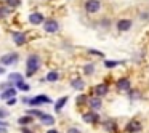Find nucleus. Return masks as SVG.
<instances>
[{
  "instance_id": "1",
  "label": "nucleus",
  "mask_w": 149,
  "mask_h": 133,
  "mask_svg": "<svg viewBox=\"0 0 149 133\" xmlns=\"http://www.w3.org/2000/svg\"><path fill=\"white\" fill-rule=\"evenodd\" d=\"M39 66H40V59H39V56L37 55H31L29 56V59H27V75H34L37 72V69H39Z\"/></svg>"
},
{
  "instance_id": "2",
  "label": "nucleus",
  "mask_w": 149,
  "mask_h": 133,
  "mask_svg": "<svg viewBox=\"0 0 149 133\" xmlns=\"http://www.w3.org/2000/svg\"><path fill=\"white\" fill-rule=\"evenodd\" d=\"M18 59V53H8V55H3L2 56V59H0V63L3 66H11L15 64Z\"/></svg>"
},
{
  "instance_id": "3",
  "label": "nucleus",
  "mask_w": 149,
  "mask_h": 133,
  "mask_svg": "<svg viewBox=\"0 0 149 133\" xmlns=\"http://www.w3.org/2000/svg\"><path fill=\"white\" fill-rule=\"evenodd\" d=\"M100 8H101V3L98 0H88L87 3H85V10H87L88 13H96Z\"/></svg>"
},
{
  "instance_id": "4",
  "label": "nucleus",
  "mask_w": 149,
  "mask_h": 133,
  "mask_svg": "<svg viewBox=\"0 0 149 133\" xmlns=\"http://www.w3.org/2000/svg\"><path fill=\"white\" fill-rule=\"evenodd\" d=\"M27 103L31 104V106H37V104H43V103H50V98L47 96V95H39V96L32 98V100H27Z\"/></svg>"
},
{
  "instance_id": "5",
  "label": "nucleus",
  "mask_w": 149,
  "mask_h": 133,
  "mask_svg": "<svg viewBox=\"0 0 149 133\" xmlns=\"http://www.w3.org/2000/svg\"><path fill=\"white\" fill-rule=\"evenodd\" d=\"M58 23H56L55 19H47L45 23H43V29L47 31V32H56L58 31Z\"/></svg>"
},
{
  "instance_id": "6",
  "label": "nucleus",
  "mask_w": 149,
  "mask_h": 133,
  "mask_svg": "<svg viewBox=\"0 0 149 133\" xmlns=\"http://www.w3.org/2000/svg\"><path fill=\"white\" fill-rule=\"evenodd\" d=\"M84 120L87 123H95L100 120V117H98L96 112H87V114H84Z\"/></svg>"
},
{
  "instance_id": "7",
  "label": "nucleus",
  "mask_w": 149,
  "mask_h": 133,
  "mask_svg": "<svg viewBox=\"0 0 149 133\" xmlns=\"http://www.w3.org/2000/svg\"><path fill=\"white\" fill-rule=\"evenodd\" d=\"M13 42L16 43V45H24V43H26V36H24L23 32H15L13 34Z\"/></svg>"
},
{
  "instance_id": "8",
  "label": "nucleus",
  "mask_w": 149,
  "mask_h": 133,
  "mask_svg": "<svg viewBox=\"0 0 149 133\" xmlns=\"http://www.w3.org/2000/svg\"><path fill=\"white\" fill-rule=\"evenodd\" d=\"M130 27H132V21L130 19H120L119 23H117V29L122 31V32L123 31H128Z\"/></svg>"
},
{
  "instance_id": "9",
  "label": "nucleus",
  "mask_w": 149,
  "mask_h": 133,
  "mask_svg": "<svg viewBox=\"0 0 149 133\" xmlns=\"http://www.w3.org/2000/svg\"><path fill=\"white\" fill-rule=\"evenodd\" d=\"M139 130H141V123L136 122V120H133V122H130L128 125H127V132H130V133L139 132Z\"/></svg>"
},
{
  "instance_id": "10",
  "label": "nucleus",
  "mask_w": 149,
  "mask_h": 133,
  "mask_svg": "<svg viewBox=\"0 0 149 133\" xmlns=\"http://www.w3.org/2000/svg\"><path fill=\"white\" fill-rule=\"evenodd\" d=\"M117 88H119L120 91L130 90V80H128V79H120V80L117 82Z\"/></svg>"
},
{
  "instance_id": "11",
  "label": "nucleus",
  "mask_w": 149,
  "mask_h": 133,
  "mask_svg": "<svg viewBox=\"0 0 149 133\" xmlns=\"http://www.w3.org/2000/svg\"><path fill=\"white\" fill-rule=\"evenodd\" d=\"M16 96V90L15 88H3V93H2V98L3 100H10V98H15Z\"/></svg>"
},
{
  "instance_id": "12",
  "label": "nucleus",
  "mask_w": 149,
  "mask_h": 133,
  "mask_svg": "<svg viewBox=\"0 0 149 133\" xmlns=\"http://www.w3.org/2000/svg\"><path fill=\"white\" fill-rule=\"evenodd\" d=\"M29 21L32 24H40V23H43V15L42 13H32L29 16Z\"/></svg>"
},
{
  "instance_id": "13",
  "label": "nucleus",
  "mask_w": 149,
  "mask_h": 133,
  "mask_svg": "<svg viewBox=\"0 0 149 133\" xmlns=\"http://www.w3.org/2000/svg\"><path fill=\"white\" fill-rule=\"evenodd\" d=\"M95 93H96V96H104V95L107 93V85L100 84L96 88H95Z\"/></svg>"
},
{
  "instance_id": "14",
  "label": "nucleus",
  "mask_w": 149,
  "mask_h": 133,
  "mask_svg": "<svg viewBox=\"0 0 149 133\" xmlns=\"http://www.w3.org/2000/svg\"><path fill=\"white\" fill-rule=\"evenodd\" d=\"M39 119L42 120V123H45V125H53V123H55V119H53V116H48V114H42Z\"/></svg>"
},
{
  "instance_id": "15",
  "label": "nucleus",
  "mask_w": 149,
  "mask_h": 133,
  "mask_svg": "<svg viewBox=\"0 0 149 133\" xmlns=\"http://www.w3.org/2000/svg\"><path fill=\"white\" fill-rule=\"evenodd\" d=\"M66 101H68V96H63V98H59V100L55 103V111H61L63 107H64Z\"/></svg>"
},
{
  "instance_id": "16",
  "label": "nucleus",
  "mask_w": 149,
  "mask_h": 133,
  "mask_svg": "<svg viewBox=\"0 0 149 133\" xmlns=\"http://www.w3.org/2000/svg\"><path fill=\"white\" fill-rule=\"evenodd\" d=\"M88 104L91 106V109H100L101 107V100L100 98H91V100L88 101Z\"/></svg>"
},
{
  "instance_id": "17",
  "label": "nucleus",
  "mask_w": 149,
  "mask_h": 133,
  "mask_svg": "<svg viewBox=\"0 0 149 133\" xmlns=\"http://www.w3.org/2000/svg\"><path fill=\"white\" fill-rule=\"evenodd\" d=\"M34 117L32 116H24V117H19L18 119V123H21V125H27V123H32Z\"/></svg>"
},
{
  "instance_id": "18",
  "label": "nucleus",
  "mask_w": 149,
  "mask_h": 133,
  "mask_svg": "<svg viewBox=\"0 0 149 133\" xmlns=\"http://www.w3.org/2000/svg\"><path fill=\"white\" fill-rule=\"evenodd\" d=\"M84 80H82V79H74V80H72V87L75 88V90H82V88H84Z\"/></svg>"
},
{
  "instance_id": "19",
  "label": "nucleus",
  "mask_w": 149,
  "mask_h": 133,
  "mask_svg": "<svg viewBox=\"0 0 149 133\" xmlns=\"http://www.w3.org/2000/svg\"><path fill=\"white\" fill-rule=\"evenodd\" d=\"M59 79V74L56 71H52V72H48V75H47V80L48 82H56Z\"/></svg>"
},
{
  "instance_id": "20",
  "label": "nucleus",
  "mask_w": 149,
  "mask_h": 133,
  "mask_svg": "<svg viewBox=\"0 0 149 133\" xmlns=\"http://www.w3.org/2000/svg\"><path fill=\"white\" fill-rule=\"evenodd\" d=\"M19 5H21V0H7V7L15 8V7H19Z\"/></svg>"
},
{
  "instance_id": "21",
  "label": "nucleus",
  "mask_w": 149,
  "mask_h": 133,
  "mask_svg": "<svg viewBox=\"0 0 149 133\" xmlns=\"http://www.w3.org/2000/svg\"><path fill=\"white\" fill-rule=\"evenodd\" d=\"M16 85H18V88H19V90H23V91H27V90H29V85H27V84H24L23 80L16 82Z\"/></svg>"
},
{
  "instance_id": "22",
  "label": "nucleus",
  "mask_w": 149,
  "mask_h": 133,
  "mask_svg": "<svg viewBox=\"0 0 149 133\" xmlns=\"http://www.w3.org/2000/svg\"><path fill=\"white\" fill-rule=\"evenodd\" d=\"M130 98H132V100H138V98H141V93H139L138 90H132L130 91Z\"/></svg>"
},
{
  "instance_id": "23",
  "label": "nucleus",
  "mask_w": 149,
  "mask_h": 133,
  "mask_svg": "<svg viewBox=\"0 0 149 133\" xmlns=\"http://www.w3.org/2000/svg\"><path fill=\"white\" fill-rule=\"evenodd\" d=\"M8 13H10V10H8V8L0 7V18H7V16H8Z\"/></svg>"
},
{
  "instance_id": "24",
  "label": "nucleus",
  "mask_w": 149,
  "mask_h": 133,
  "mask_svg": "<svg viewBox=\"0 0 149 133\" xmlns=\"http://www.w3.org/2000/svg\"><path fill=\"white\" fill-rule=\"evenodd\" d=\"M42 111H39V109H32V111H29V116H32V117H40L42 116Z\"/></svg>"
},
{
  "instance_id": "25",
  "label": "nucleus",
  "mask_w": 149,
  "mask_h": 133,
  "mask_svg": "<svg viewBox=\"0 0 149 133\" xmlns=\"http://www.w3.org/2000/svg\"><path fill=\"white\" fill-rule=\"evenodd\" d=\"M10 80H15V82H19V80H23V77H21L19 74H11V75H10Z\"/></svg>"
},
{
  "instance_id": "26",
  "label": "nucleus",
  "mask_w": 149,
  "mask_h": 133,
  "mask_svg": "<svg viewBox=\"0 0 149 133\" xmlns=\"http://www.w3.org/2000/svg\"><path fill=\"white\" fill-rule=\"evenodd\" d=\"M93 66L91 64H88V66H85V74H91V72H93Z\"/></svg>"
},
{
  "instance_id": "27",
  "label": "nucleus",
  "mask_w": 149,
  "mask_h": 133,
  "mask_svg": "<svg viewBox=\"0 0 149 133\" xmlns=\"http://www.w3.org/2000/svg\"><path fill=\"white\" fill-rule=\"evenodd\" d=\"M104 64H106V68H114V66H117L119 63H116V61H106Z\"/></svg>"
},
{
  "instance_id": "28",
  "label": "nucleus",
  "mask_w": 149,
  "mask_h": 133,
  "mask_svg": "<svg viewBox=\"0 0 149 133\" xmlns=\"http://www.w3.org/2000/svg\"><path fill=\"white\" fill-rule=\"evenodd\" d=\"M8 116V112L5 109H2V107H0V119H2V117H7Z\"/></svg>"
},
{
  "instance_id": "29",
  "label": "nucleus",
  "mask_w": 149,
  "mask_h": 133,
  "mask_svg": "<svg viewBox=\"0 0 149 133\" xmlns=\"http://www.w3.org/2000/svg\"><path fill=\"white\" fill-rule=\"evenodd\" d=\"M90 53H91V55H96V56H104L101 52H96V50H90Z\"/></svg>"
},
{
  "instance_id": "30",
  "label": "nucleus",
  "mask_w": 149,
  "mask_h": 133,
  "mask_svg": "<svg viewBox=\"0 0 149 133\" xmlns=\"http://www.w3.org/2000/svg\"><path fill=\"white\" fill-rule=\"evenodd\" d=\"M68 133H80V132H79L77 128H69V130H68Z\"/></svg>"
},
{
  "instance_id": "31",
  "label": "nucleus",
  "mask_w": 149,
  "mask_h": 133,
  "mask_svg": "<svg viewBox=\"0 0 149 133\" xmlns=\"http://www.w3.org/2000/svg\"><path fill=\"white\" fill-rule=\"evenodd\" d=\"M77 103H79V104H80V103H85V96H79Z\"/></svg>"
},
{
  "instance_id": "32",
  "label": "nucleus",
  "mask_w": 149,
  "mask_h": 133,
  "mask_svg": "<svg viewBox=\"0 0 149 133\" xmlns=\"http://www.w3.org/2000/svg\"><path fill=\"white\" fill-rule=\"evenodd\" d=\"M8 130H7V127H0V133H7Z\"/></svg>"
},
{
  "instance_id": "33",
  "label": "nucleus",
  "mask_w": 149,
  "mask_h": 133,
  "mask_svg": "<svg viewBox=\"0 0 149 133\" xmlns=\"http://www.w3.org/2000/svg\"><path fill=\"white\" fill-rule=\"evenodd\" d=\"M47 133H59V132H58V130H48Z\"/></svg>"
},
{
  "instance_id": "34",
  "label": "nucleus",
  "mask_w": 149,
  "mask_h": 133,
  "mask_svg": "<svg viewBox=\"0 0 149 133\" xmlns=\"http://www.w3.org/2000/svg\"><path fill=\"white\" fill-rule=\"evenodd\" d=\"M0 74H3V69H2V68H0Z\"/></svg>"
},
{
  "instance_id": "35",
  "label": "nucleus",
  "mask_w": 149,
  "mask_h": 133,
  "mask_svg": "<svg viewBox=\"0 0 149 133\" xmlns=\"http://www.w3.org/2000/svg\"><path fill=\"white\" fill-rule=\"evenodd\" d=\"M23 133H31V132H27V130H24V132Z\"/></svg>"
},
{
  "instance_id": "36",
  "label": "nucleus",
  "mask_w": 149,
  "mask_h": 133,
  "mask_svg": "<svg viewBox=\"0 0 149 133\" xmlns=\"http://www.w3.org/2000/svg\"><path fill=\"white\" fill-rule=\"evenodd\" d=\"M0 125H3V123H2V120H0Z\"/></svg>"
}]
</instances>
